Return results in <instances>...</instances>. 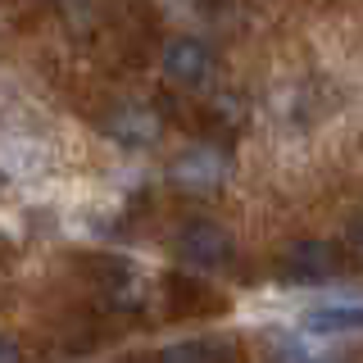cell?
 Masks as SVG:
<instances>
[{
    "instance_id": "obj_1",
    "label": "cell",
    "mask_w": 363,
    "mask_h": 363,
    "mask_svg": "<svg viewBox=\"0 0 363 363\" xmlns=\"http://www.w3.org/2000/svg\"><path fill=\"white\" fill-rule=\"evenodd\" d=\"M173 255H177V264L191 268V272H223L236 259V241H232V232H227L223 223L196 218V223H186L177 232Z\"/></svg>"
},
{
    "instance_id": "obj_2",
    "label": "cell",
    "mask_w": 363,
    "mask_h": 363,
    "mask_svg": "<svg viewBox=\"0 0 363 363\" xmlns=\"http://www.w3.org/2000/svg\"><path fill=\"white\" fill-rule=\"evenodd\" d=\"M159 64H164V77L182 91H204L213 82V73H218V55H213L209 41L200 37H173L164 41V55H159Z\"/></svg>"
},
{
    "instance_id": "obj_3",
    "label": "cell",
    "mask_w": 363,
    "mask_h": 363,
    "mask_svg": "<svg viewBox=\"0 0 363 363\" xmlns=\"http://www.w3.org/2000/svg\"><path fill=\"white\" fill-rule=\"evenodd\" d=\"M227 177H232V159H227L223 145H191L168 164V182L191 191V196H209Z\"/></svg>"
},
{
    "instance_id": "obj_4",
    "label": "cell",
    "mask_w": 363,
    "mask_h": 363,
    "mask_svg": "<svg viewBox=\"0 0 363 363\" xmlns=\"http://www.w3.org/2000/svg\"><path fill=\"white\" fill-rule=\"evenodd\" d=\"M336 272H340V250L332 241H318V236L291 241L286 255H281V277L295 281V286H323Z\"/></svg>"
},
{
    "instance_id": "obj_5",
    "label": "cell",
    "mask_w": 363,
    "mask_h": 363,
    "mask_svg": "<svg viewBox=\"0 0 363 363\" xmlns=\"http://www.w3.org/2000/svg\"><path fill=\"white\" fill-rule=\"evenodd\" d=\"M100 132L113 145H123V150H150L159 136H164V118L150 105H118L100 118Z\"/></svg>"
},
{
    "instance_id": "obj_6",
    "label": "cell",
    "mask_w": 363,
    "mask_h": 363,
    "mask_svg": "<svg viewBox=\"0 0 363 363\" xmlns=\"http://www.w3.org/2000/svg\"><path fill=\"white\" fill-rule=\"evenodd\" d=\"M304 332H313V336H363V304H313L304 313Z\"/></svg>"
},
{
    "instance_id": "obj_7",
    "label": "cell",
    "mask_w": 363,
    "mask_h": 363,
    "mask_svg": "<svg viewBox=\"0 0 363 363\" xmlns=\"http://www.w3.org/2000/svg\"><path fill=\"white\" fill-rule=\"evenodd\" d=\"M155 363H236V345L218 336H196V340H173L159 350Z\"/></svg>"
},
{
    "instance_id": "obj_8",
    "label": "cell",
    "mask_w": 363,
    "mask_h": 363,
    "mask_svg": "<svg viewBox=\"0 0 363 363\" xmlns=\"http://www.w3.org/2000/svg\"><path fill=\"white\" fill-rule=\"evenodd\" d=\"M0 168H5L9 177H37L45 168V145L32 141V136L0 132Z\"/></svg>"
},
{
    "instance_id": "obj_9",
    "label": "cell",
    "mask_w": 363,
    "mask_h": 363,
    "mask_svg": "<svg viewBox=\"0 0 363 363\" xmlns=\"http://www.w3.org/2000/svg\"><path fill=\"white\" fill-rule=\"evenodd\" d=\"M345 245H350V255H359L363 259V213L354 223H350V232H345Z\"/></svg>"
},
{
    "instance_id": "obj_10",
    "label": "cell",
    "mask_w": 363,
    "mask_h": 363,
    "mask_svg": "<svg viewBox=\"0 0 363 363\" xmlns=\"http://www.w3.org/2000/svg\"><path fill=\"white\" fill-rule=\"evenodd\" d=\"M0 363H23L18 340H14V336H5V332H0Z\"/></svg>"
},
{
    "instance_id": "obj_11",
    "label": "cell",
    "mask_w": 363,
    "mask_h": 363,
    "mask_svg": "<svg viewBox=\"0 0 363 363\" xmlns=\"http://www.w3.org/2000/svg\"><path fill=\"white\" fill-rule=\"evenodd\" d=\"M291 363H323V359H304V354H295V359H291Z\"/></svg>"
}]
</instances>
